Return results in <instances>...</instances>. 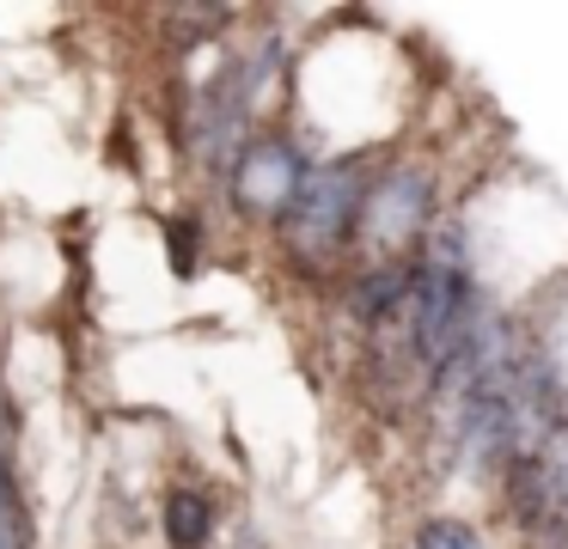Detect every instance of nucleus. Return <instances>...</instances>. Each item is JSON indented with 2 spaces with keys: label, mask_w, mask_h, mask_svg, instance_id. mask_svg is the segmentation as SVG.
Segmentation results:
<instances>
[{
  "label": "nucleus",
  "mask_w": 568,
  "mask_h": 549,
  "mask_svg": "<svg viewBox=\"0 0 568 549\" xmlns=\"http://www.w3.org/2000/svg\"><path fill=\"white\" fill-rule=\"evenodd\" d=\"M361 202H367V183H361V165L355 159H336V165H318L300 177L294 202L282 207V232L294 251H336V244L355 232L361 220Z\"/></svg>",
  "instance_id": "1"
},
{
  "label": "nucleus",
  "mask_w": 568,
  "mask_h": 549,
  "mask_svg": "<svg viewBox=\"0 0 568 549\" xmlns=\"http://www.w3.org/2000/svg\"><path fill=\"white\" fill-rule=\"evenodd\" d=\"M507 495L526 531H568V427L556 421L526 458L507 464Z\"/></svg>",
  "instance_id": "2"
},
{
  "label": "nucleus",
  "mask_w": 568,
  "mask_h": 549,
  "mask_svg": "<svg viewBox=\"0 0 568 549\" xmlns=\"http://www.w3.org/2000/svg\"><path fill=\"white\" fill-rule=\"evenodd\" d=\"M306 171L312 165L287 141H251L245 153H239L233 195H239V207H251V214H282V207L294 202V190H300Z\"/></svg>",
  "instance_id": "3"
},
{
  "label": "nucleus",
  "mask_w": 568,
  "mask_h": 549,
  "mask_svg": "<svg viewBox=\"0 0 568 549\" xmlns=\"http://www.w3.org/2000/svg\"><path fill=\"white\" fill-rule=\"evenodd\" d=\"M428 207H434L428 177H422V171H392L379 190H367L361 220H367V232L379 244H404V238H416V232L428 226Z\"/></svg>",
  "instance_id": "4"
},
{
  "label": "nucleus",
  "mask_w": 568,
  "mask_h": 549,
  "mask_svg": "<svg viewBox=\"0 0 568 549\" xmlns=\"http://www.w3.org/2000/svg\"><path fill=\"white\" fill-rule=\"evenodd\" d=\"M404 299H409V268L404 263H385V268H373V275L355 281V317L373 329L392 324V317L404 312Z\"/></svg>",
  "instance_id": "5"
},
{
  "label": "nucleus",
  "mask_w": 568,
  "mask_h": 549,
  "mask_svg": "<svg viewBox=\"0 0 568 549\" xmlns=\"http://www.w3.org/2000/svg\"><path fill=\"white\" fill-rule=\"evenodd\" d=\"M214 531V507L196 495V488H178L172 500H165V537H172L178 549H202Z\"/></svg>",
  "instance_id": "6"
},
{
  "label": "nucleus",
  "mask_w": 568,
  "mask_h": 549,
  "mask_svg": "<svg viewBox=\"0 0 568 549\" xmlns=\"http://www.w3.org/2000/svg\"><path fill=\"white\" fill-rule=\"evenodd\" d=\"M165 251H172V268L178 275H196V256H202V226L190 214L165 220Z\"/></svg>",
  "instance_id": "7"
},
{
  "label": "nucleus",
  "mask_w": 568,
  "mask_h": 549,
  "mask_svg": "<svg viewBox=\"0 0 568 549\" xmlns=\"http://www.w3.org/2000/svg\"><path fill=\"white\" fill-rule=\"evenodd\" d=\"M416 549H483V537L470 531V525H458V519H428L422 537H416Z\"/></svg>",
  "instance_id": "8"
},
{
  "label": "nucleus",
  "mask_w": 568,
  "mask_h": 549,
  "mask_svg": "<svg viewBox=\"0 0 568 549\" xmlns=\"http://www.w3.org/2000/svg\"><path fill=\"white\" fill-rule=\"evenodd\" d=\"M0 525H7V531L19 525V500H13V482H7V470H0Z\"/></svg>",
  "instance_id": "9"
}]
</instances>
